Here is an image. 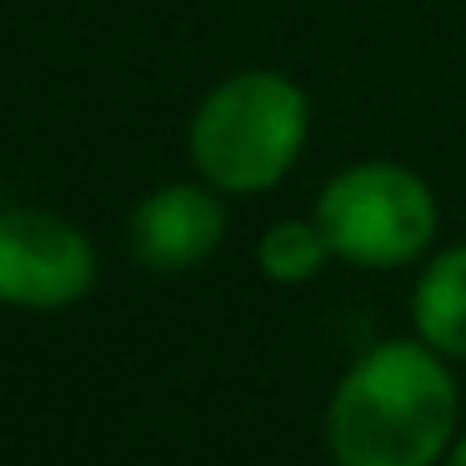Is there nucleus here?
Masks as SVG:
<instances>
[{"instance_id":"1","label":"nucleus","mask_w":466,"mask_h":466,"mask_svg":"<svg viewBox=\"0 0 466 466\" xmlns=\"http://www.w3.org/2000/svg\"><path fill=\"white\" fill-rule=\"evenodd\" d=\"M451 361L421 336H396L361 351L326 401L331 466H441L456 441Z\"/></svg>"},{"instance_id":"2","label":"nucleus","mask_w":466,"mask_h":466,"mask_svg":"<svg viewBox=\"0 0 466 466\" xmlns=\"http://www.w3.org/2000/svg\"><path fill=\"white\" fill-rule=\"evenodd\" d=\"M311 136L306 91L281 71H236L196 101L186 151L221 196L276 191L296 171Z\"/></svg>"},{"instance_id":"3","label":"nucleus","mask_w":466,"mask_h":466,"mask_svg":"<svg viewBox=\"0 0 466 466\" xmlns=\"http://www.w3.org/2000/svg\"><path fill=\"white\" fill-rule=\"evenodd\" d=\"M316 221L336 261L361 271H401L436 241V196L401 161H356L316 191Z\"/></svg>"},{"instance_id":"4","label":"nucleus","mask_w":466,"mask_h":466,"mask_svg":"<svg viewBox=\"0 0 466 466\" xmlns=\"http://www.w3.org/2000/svg\"><path fill=\"white\" fill-rule=\"evenodd\" d=\"M101 276L96 241L46 206H0V306L66 311L86 301Z\"/></svg>"},{"instance_id":"5","label":"nucleus","mask_w":466,"mask_h":466,"mask_svg":"<svg viewBox=\"0 0 466 466\" xmlns=\"http://www.w3.org/2000/svg\"><path fill=\"white\" fill-rule=\"evenodd\" d=\"M226 241V201L206 181H171L131 206V256L156 276L211 261Z\"/></svg>"},{"instance_id":"6","label":"nucleus","mask_w":466,"mask_h":466,"mask_svg":"<svg viewBox=\"0 0 466 466\" xmlns=\"http://www.w3.org/2000/svg\"><path fill=\"white\" fill-rule=\"evenodd\" d=\"M411 326L446 361H466V241L421 266L411 286Z\"/></svg>"},{"instance_id":"7","label":"nucleus","mask_w":466,"mask_h":466,"mask_svg":"<svg viewBox=\"0 0 466 466\" xmlns=\"http://www.w3.org/2000/svg\"><path fill=\"white\" fill-rule=\"evenodd\" d=\"M331 241H326L321 221H301V216H286V221L266 226L261 246H256V266H261L266 281L276 286H306L311 276H321V266L331 261Z\"/></svg>"},{"instance_id":"8","label":"nucleus","mask_w":466,"mask_h":466,"mask_svg":"<svg viewBox=\"0 0 466 466\" xmlns=\"http://www.w3.org/2000/svg\"><path fill=\"white\" fill-rule=\"evenodd\" d=\"M441 466H466V436H456V441H451V451L441 456Z\"/></svg>"}]
</instances>
